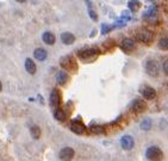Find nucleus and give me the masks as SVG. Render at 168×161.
<instances>
[{
    "label": "nucleus",
    "instance_id": "a878e982",
    "mask_svg": "<svg viewBox=\"0 0 168 161\" xmlns=\"http://www.w3.org/2000/svg\"><path fill=\"white\" fill-rule=\"evenodd\" d=\"M88 13H90V17H91L93 20H97V19H98V16H97V13H95V11L93 10V7L88 8Z\"/></svg>",
    "mask_w": 168,
    "mask_h": 161
},
{
    "label": "nucleus",
    "instance_id": "6ab92c4d",
    "mask_svg": "<svg viewBox=\"0 0 168 161\" xmlns=\"http://www.w3.org/2000/svg\"><path fill=\"white\" fill-rule=\"evenodd\" d=\"M54 117H55L57 121L63 122V121L66 119V114H64V111L61 110V109H56V111L54 112Z\"/></svg>",
    "mask_w": 168,
    "mask_h": 161
},
{
    "label": "nucleus",
    "instance_id": "aec40b11",
    "mask_svg": "<svg viewBox=\"0 0 168 161\" xmlns=\"http://www.w3.org/2000/svg\"><path fill=\"white\" fill-rule=\"evenodd\" d=\"M30 132L31 136L35 138V140L41 137V129H39V127H37V125H32L30 129Z\"/></svg>",
    "mask_w": 168,
    "mask_h": 161
},
{
    "label": "nucleus",
    "instance_id": "2eb2a0df",
    "mask_svg": "<svg viewBox=\"0 0 168 161\" xmlns=\"http://www.w3.org/2000/svg\"><path fill=\"white\" fill-rule=\"evenodd\" d=\"M33 55H35V59H37L38 61H44L48 56V53H46V49H42V48H38L33 51Z\"/></svg>",
    "mask_w": 168,
    "mask_h": 161
},
{
    "label": "nucleus",
    "instance_id": "dca6fc26",
    "mask_svg": "<svg viewBox=\"0 0 168 161\" xmlns=\"http://www.w3.org/2000/svg\"><path fill=\"white\" fill-rule=\"evenodd\" d=\"M25 69L28 70L29 74H35L36 70H37L35 62L32 61L31 59H26V60H25Z\"/></svg>",
    "mask_w": 168,
    "mask_h": 161
},
{
    "label": "nucleus",
    "instance_id": "423d86ee",
    "mask_svg": "<svg viewBox=\"0 0 168 161\" xmlns=\"http://www.w3.org/2000/svg\"><path fill=\"white\" fill-rule=\"evenodd\" d=\"M121 146H122L123 149L130 150V149H132L134 146H135V141H134V138L131 137L130 135H124L121 138Z\"/></svg>",
    "mask_w": 168,
    "mask_h": 161
},
{
    "label": "nucleus",
    "instance_id": "20e7f679",
    "mask_svg": "<svg viewBox=\"0 0 168 161\" xmlns=\"http://www.w3.org/2000/svg\"><path fill=\"white\" fill-rule=\"evenodd\" d=\"M60 65L62 68L67 70H75L77 69V62L72 56H64L60 60Z\"/></svg>",
    "mask_w": 168,
    "mask_h": 161
},
{
    "label": "nucleus",
    "instance_id": "cd10ccee",
    "mask_svg": "<svg viewBox=\"0 0 168 161\" xmlns=\"http://www.w3.org/2000/svg\"><path fill=\"white\" fill-rule=\"evenodd\" d=\"M15 1H17V2H20V4H22V2H25L26 0H15Z\"/></svg>",
    "mask_w": 168,
    "mask_h": 161
},
{
    "label": "nucleus",
    "instance_id": "f3484780",
    "mask_svg": "<svg viewBox=\"0 0 168 161\" xmlns=\"http://www.w3.org/2000/svg\"><path fill=\"white\" fill-rule=\"evenodd\" d=\"M42 39H43V42L46 43V44H49V46H51L55 43V35L51 34V32H44L43 35H42Z\"/></svg>",
    "mask_w": 168,
    "mask_h": 161
},
{
    "label": "nucleus",
    "instance_id": "b1692460",
    "mask_svg": "<svg viewBox=\"0 0 168 161\" xmlns=\"http://www.w3.org/2000/svg\"><path fill=\"white\" fill-rule=\"evenodd\" d=\"M159 47H160L162 50H167L168 49V39L166 38V37H163V38L159 42Z\"/></svg>",
    "mask_w": 168,
    "mask_h": 161
},
{
    "label": "nucleus",
    "instance_id": "ddd939ff",
    "mask_svg": "<svg viewBox=\"0 0 168 161\" xmlns=\"http://www.w3.org/2000/svg\"><path fill=\"white\" fill-rule=\"evenodd\" d=\"M61 41H62V43L69 46V44H73V43H74L75 36H74L73 34H70V32H63L61 35Z\"/></svg>",
    "mask_w": 168,
    "mask_h": 161
},
{
    "label": "nucleus",
    "instance_id": "1a4fd4ad",
    "mask_svg": "<svg viewBox=\"0 0 168 161\" xmlns=\"http://www.w3.org/2000/svg\"><path fill=\"white\" fill-rule=\"evenodd\" d=\"M141 93H142V96L144 97L145 99H148V100H153L155 99V97H156V91L154 90L153 87H149V86H144V87L141 90Z\"/></svg>",
    "mask_w": 168,
    "mask_h": 161
},
{
    "label": "nucleus",
    "instance_id": "7ed1b4c3",
    "mask_svg": "<svg viewBox=\"0 0 168 161\" xmlns=\"http://www.w3.org/2000/svg\"><path fill=\"white\" fill-rule=\"evenodd\" d=\"M137 38L138 41H141L142 43L149 44V43L153 42L154 34L150 30H148V29H141V30L137 32Z\"/></svg>",
    "mask_w": 168,
    "mask_h": 161
},
{
    "label": "nucleus",
    "instance_id": "a211bd4d",
    "mask_svg": "<svg viewBox=\"0 0 168 161\" xmlns=\"http://www.w3.org/2000/svg\"><path fill=\"white\" fill-rule=\"evenodd\" d=\"M128 6H129L130 11L137 12L138 10H139V7H141V2L138 0H130L129 2H128Z\"/></svg>",
    "mask_w": 168,
    "mask_h": 161
},
{
    "label": "nucleus",
    "instance_id": "4468645a",
    "mask_svg": "<svg viewBox=\"0 0 168 161\" xmlns=\"http://www.w3.org/2000/svg\"><path fill=\"white\" fill-rule=\"evenodd\" d=\"M68 80H69V77L66 72L61 70V72L57 73V75H56V81H57L59 85H62V86H63V85H66L68 83Z\"/></svg>",
    "mask_w": 168,
    "mask_h": 161
},
{
    "label": "nucleus",
    "instance_id": "4be33fe9",
    "mask_svg": "<svg viewBox=\"0 0 168 161\" xmlns=\"http://www.w3.org/2000/svg\"><path fill=\"white\" fill-rule=\"evenodd\" d=\"M91 131L93 134H103V132L105 131V129H104V127H101V125H92Z\"/></svg>",
    "mask_w": 168,
    "mask_h": 161
},
{
    "label": "nucleus",
    "instance_id": "9d476101",
    "mask_svg": "<svg viewBox=\"0 0 168 161\" xmlns=\"http://www.w3.org/2000/svg\"><path fill=\"white\" fill-rule=\"evenodd\" d=\"M50 103H51V105L55 107H59L60 106V104H61V93L59 90H54L51 94H50Z\"/></svg>",
    "mask_w": 168,
    "mask_h": 161
},
{
    "label": "nucleus",
    "instance_id": "c85d7f7f",
    "mask_svg": "<svg viewBox=\"0 0 168 161\" xmlns=\"http://www.w3.org/2000/svg\"><path fill=\"white\" fill-rule=\"evenodd\" d=\"M1 90H2V85H1V81H0V92H1Z\"/></svg>",
    "mask_w": 168,
    "mask_h": 161
},
{
    "label": "nucleus",
    "instance_id": "412c9836",
    "mask_svg": "<svg viewBox=\"0 0 168 161\" xmlns=\"http://www.w3.org/2000/svg\"><path fill=\"white\" fill-rule=\"evenodd\" d=\"M156 13H157V7L155 6V5H153V6H150V7L147 10V13L144 15V18H152V17H155L156 16Z\"/></svg>",
    "mask_w": 168,
    "mask_h": 161
},
{
    "label": "nucleus",
    "instance_id": "9b49d317",
    "mask_svg": "<svg viewBox=\"0 0 168 161\" xmlns=\"http://www.w3.org/2000/svg\"><path fill=\"white\" fill-rule=\"evenodd\" d=\"M70 130L73 131V132H75V134H77V135H81V134L85 132L86 128H85L84 124L80 123L79 121H73L72 124H70Z\"/></svg>",
    "mask_w": 168,
    "mask_h": 161
},
{
    "label": "nucleus",
    "instance_id": "0eeeda50",
    "mask_svg": "<svg viewBox=\"0 0 168 161\" xmlns=\"http://www.w3.org/2000/svg\"><path fill=\"white\" fill-rule=\"evenodd\" d=\"M74 154H75V152L73 148L66 147V148L61 149V152H60V159L63 161H70L74 158Z\"/></svg>",
    "mask_w": 168,
    "mask_h": 161
},
{
    "label": "nucleus",
    "instance_id": "6e6552de",
    "mask_svg": "<svg viewBox=\"0 0 168 161\" xmlns=\"http://www.w3.org/2000/svg\"><path fill=\"white\" fill-rule=\"evenodd\" d=\"M131 109H132V111H134V112H136V114H142L145 109H147V104H145L144 100L136 99V100H134V101H132Z\"/></svg>",
    "mask_w": 168,
    "mask_h": 161
},
{
    "label": "nucleus",
    "instance_id": "39448f33",
    "mask_svg": "<svg viewBox=\"0 0 168 161\" xmlns=\"http://www.w3.org/2000/svg\"><path fill=\"white\" fill-rule=\"evenodd\" d=\"M98 49L97 48H86V49H82V50H79L77 51V55L80 59L82 60H87V59H92L94 56L98 55Z\"/></svg>",
    "mask_w": 168,
    "mask_h": 161
},
{
    "label": "nucleus",
    "instance_id": "bb28decb",
    "mask_svg": "<svg viewBox=\"0 0 168 161\" xmlns=\"http://www.w3.org/2000/svg\"><path fill=\"white\" fill-rule=\"evenodd\" d=\"M163 70H165V73H166V74L168 73V61L163 62Z\"/></svg>",
    "mask_w": 168,
    "mask_h": 161
},
{
    "label": "nucleus",
    "instance_id": "5701e85b",
    "mask_svg": "<svg viewBox=\"0 0 168 161\" xmlns=\"http://www.w3.org/2000/svg\"><path fill=\"white\" fill-rule=\"evenodd\" d=\"M141 128H142L143 130H149V129L152 128V122H150V119H144L143 122L141 123Z\"/></svg>",
    "mask_w": 168,
    "mask_h": 161
},
{
    "label": "nucleus",
    "instance_id": "f257e3e1",
    "mask_svg": "<svg viewBox=\"0 0 168 161\" xmlns=\"http://www.w3.org/2000/svg\"><path fill=\"white\" fill-rule=\"evenodd\" d=\"M145 156L149 159L150 161H162L163 159V153L159 147H149L147 149V153H145Z\"/></svg>",
    "mask_w": 168,
    "mask_h": 161
},
{
    "label": "nucleus",
    "instance_id": "393cba45",
    "mask_svg": "<svg viewBox=\"0 0 168 161\" xmlns=\"http://www.w3.org/2000/svg\"><path fill=\"white\" fill-rule=\"evenodd\" d=\"M111 29H112V26H110V25H107V24H103V25H101V34L105 35L108 31H111Z\"/></svg>",
    "mask_w": 168,
    "mask_h": 161
},
{
    "label": "nucleus",
    "instance_id": "f03ea898",
    "mask_svg": "<svg viewBox=\"0 0 168 161\" xmlns=\"http://www.w3.org/2000/svg\"><path fill=\"white\" fill-rule=\"evenodd\" d=\"M145 72L147 74H149L150 77H157L160 73V66L155 60H149L145 63Z\"/></svg>",
    "mask_w": 168,
    "mask_h": 161
},
{
    "label": "nucleus",
    "instance_id": "f8f14e48",
    "mask_svg": "<svg viewBox=\"0 0 168 161\" xmlns=\"http://www.w3.org/2000/svg\"><path fill=\"white\" fill-rule=\"evenodd\" d=\"M121 48L125 53H129V51H132L135 49V42L130 38H124L121 43Z\"/></svg>",
    "mask_w": 168,
    "mask_h": 161
}]
</instances>
